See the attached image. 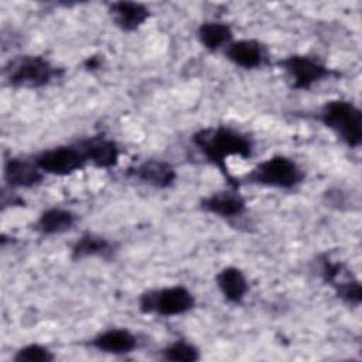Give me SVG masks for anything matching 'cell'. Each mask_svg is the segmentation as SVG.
Wrapping results in <instances>:
<instances>
[{
	"label": "cell",
	"instance_id": "cell-7",
	"mask_svg": "<svg viewBox=\"0 0 362 362\" xmlns=\"http://www.w3.org/2000/svg\"><path fill=\"white\" fill-rule=\"evenodd\" d=\"M31 157L45 175L54 177H68L82 171L88 165L76 141L42 148Z\"/></svg>",
	"mask_w": 362,
	"mask_h": 362
},
{
	"label": "cell",
	"instance_id": "cell-23",
	"mask_svg": "<svg viewBox=\"0 0 362 362\" xmlns=\"http://www.w3.org/2000/svg\"><path fill=\"white\" fill-rule=\"evenodd\" d=\"M83 66L86 71H98L102 66V58L99 55H89L85 61H83Z\"/></svg>",
	"mask_w": 362,
	"mask_h": 362
},
{
	"label": "cell",
	"instance_id": "cell-5",
	"mask_svg": "<svg viewBox=\"0 0 362 362\" xmlns=\"http://www.w3.org/2000/svg\"><path fill=\"white\" fill-rule=\"evenodd\" d=\"M195 305L197 298L194 293L182 284L148 288L140 293L137 298V307L141 314L164 318L185 315L191 313Z\"/></svg>",
	"mask_w": 362,
	"mask_h": 362
},
{
	"label": "cell",
	"instance_id": "cell-6",
	"mask_svg": "<svg viewBox=\"0 0 362 362\" xmlns=\"http://www.w3.org/2000/svg\"><path fill=\"white\" fill-rule=\"evenodd\" d=\"M279 68L284 72L294 90H310L313 86L341 74L329 68L317 57L308 54H290L277 61Z\"/></svg>",
	"mask_w": 362,
	"mask_h": 362
},
{
	"label": "cell",
	"instance_id": "cell-2",
	"mask_svg": "<svg viewBox=\"0 0 362 362\" xmlns=\"http://www.w3.org/2000/svg\"><path fill=\"white\" fill-rule=\"evenodd\" d=\"M65 71L44 55L24 54L7 61L1 75L7 86L14 89H41L61 79Z\"/></svg>",
	"mask_w": 362,
	"mask_h": 362
},
{
	"label": "cell",
	"instance_id": "cell-12",
	"mask_svg": "<svg viewBox=\"0 0 362 362\" xmlns=\"http://www.w3.org/2000/svg\"><path fill=\"white\" fill-rule=\"evenodd\" d=\"M139 337L126 327H110L90 337L86 345L98 352L124 356L133 354L139 348Z\"/></svg>",
	"mask_w": 362,
	"mask_h": 362
},
{
	"label": "cell",
	"instance_id": "cell-14",
	"mask_svg": "<svg viewBox=\"0 0 362 362\" xmlns=\"http://www.w3.org/2000/svg\"><path fill=\"white\" fill-rule=\"evenodd\" d=\"M112 23L123 33H134L151 17L150 8L144 3L119 0L107 4Z\"/></svg>",
	"mask_w": 362,
	"mask_h": 362
},
{
	"label": "cell",
	"instance_id": "cell-10",
	"mask_svg": "<svg viewBox=\"0 0 362 362\" xmlns=\"http://www.w3.org/2000/svg\"><path fill=\"white\" fill-rule=\"evenodd\" d=\"M222 52L232 65L245 71L260 69L270 62L267 45L256 38L233 40Z\"/></svg>",
	"mask_w": 362,
	"mask_h": 362
},
{
	"label": "cell",
	"instance_id": "cell-11",
	"mask_svg": "<svg viewBox=\"0 0 362 362\" xmlns=\"http://www.w3.org/2000/svg\"><path fill=\"white\" fill-rule=\"evenodd\" d=\"M88 164L99 170H112L117 167L120 160L119 143L105 134H93L76 140Z\"/></svg>",
	"mask_w": 362,
	"mask_h": 362
},
{
	"label": "cell",
	"instance_id": "cell-8",
	"mask_svg": "<svg viewBox=\"0 0 362 362\" xmlns=\"http://www.w3.org/2000/svg\"><path fill=\"white\" fill-rule=\"evenodd\" d=\"M126 175L137 182L154 189H167L177 181V168L173 163L163 158H146L127 167Z\"/></svg>",
	"mask_w": 362,
	"mask_h": 362
},
{
	"label": "cell",
	"instance_id": "cell-22",
	"mask_svg": "<svg viewBox=\"0 0 362 362\" xmlns=\"http://www.w3.org/2000/svg\"><path fill=\"white\" fill-rule=\"evenodd\" d=\"M318 274L325 284L332 287L337 281L342 280L349 273L342 262L332 260L328 255H322L318 257Z\"/></svg>",
	"mask_w": 362,
	"mask_h": 362
},
{
	"label": "cell",
	"instance_id": "cell-3",
	"mask_svg": "<svg viewBox=\"0 0 362 362\" xmlns=\"http://www.w3.org/2000/svg\"><path fill=\"white\" fill-rule=\"evenodd\" d=\"M239 185H256L274 189H296L305 181V173L301 165L286 154H273L256 165L247 173L238 177Z\"/></svg>",
	"mask_w": 362,
	"mask_h": 362
},
{
	"label": "cell",
	"instance_id": "cell-4",
	"mask_svg": "<svg viewBox=\"0 0 362 362\" xmlns=\"http://www.w3.org/2000/svg\"><path fill=\"white\" fill-rule=\"evenodd\" d=\"M317 120L348 148L362 144V110L348 99H329L317 112Z\"/></svg>",
	"mask_w": 362,
	"mask_h": 362
},
{
	"label": "cell",
	"instance_id": "cell-20",
	"mask_svg": "<svg viewBox=\"0 0 362 362\" xmlns=\"http://www.w3.org/2000/svg\"><path fill=\"white\" fill-rule=\"evenodd\" d=\"M334 293L337 296V298L344 303L348 307H354L358 308L362 303V287H361V281L354 277L352 274H348L346 277H344L342 280L337 281L334 286Z\"/></svg>",
	"mask_w": 362,
	"mask_h": 362
},
{
	"label": "cell",
	"instance_id": "cell-17",
	"mask_svg": "<svg viewBox=\"0 0 362 362\" xmlns=\"http://www.w3.org/2000/svg\"><path fill=\"white\" fill-rule=\"evenodd\" d=\"M215 284L222 297L233 305L243 304L250 290L245 272L236 266L222 267L215 274Z\"/></svg>",
	"mask_w": 362,
	"mask_h": 362
},
{
	"label": "cell",
	"instance_id": "cell-15",
	"mask_svg": "<svg viewBox=\"0 0 362 362\" xmlns=\"http://www.w3.org/2000/svg\"><path fill=\"white\" fill-rule=\"evenodd\" d=\"M117 252L116 242L110 240L109 238L85 230L79 235V238L71 246V259L74 262H79L89 257H99L105 260H110L115 257Z\"/></svg>",
	"mask_w": 362,
	"mask_h": 362
},
{
	"label": "cell",
	"instance_id": "cell-13",
	"mask_svg": "<svg viewBox=\"0 0 362 362\" xmlns=\"http://www.w3.org/2000/svg\"><path fill=\"white\" fill-rule=\"evenodd\" d=\"M45 174L38 168L33 157L13 156L4 160L3 180L10 189H31L44 181Z\"/></svg>",
	"mask_w": 362,
	"mask_h": 362
},
{
	"label": "cell",
	"instance_id": "cell-18",
	"mask_svg": "<svg viewBox=\"0 0 362 362\" xmlns=\"http://www.w3.org/2000/svg\"><path fill=\"white\" fill-rule=\"evenodd\" d=\"M197 40L209 52L223 51L235 38L232 27L225 21L206 20L197 28Z\"/></svg>",
	"mask_w": 362,
	"mask_h": 362
},
{
	"label": "cell",
	"instance_id": "cell-1",
	"mask_svg": "<svg viewBox=\"0 0 362 362\" xmlns=\"http://www.w3.org/2000/svg\"><path fill=\"white\" fill-rule=\"evenodd\" d=\"M191 143L204 160L219 171L229 188H240L238 177L229 170L228 160L230 157L249 160L253 156L255 141L247 133L228 124H214L194 132Z\"/></svg>",
	"mask_w": 362,
	"mask_h": 362
},
{
	"label": "cell",
	"instance_id": "cell-16",
	"mask_svg": "<svg viewBox=\"0 0 362 362\" xmlns=\"http://www.w3.org/2000/svg\"><path fill=\"white\" fill-rule=\"evenodd\" d=\"M78 223V214L64 206H48L40 212L33 229L42 236L62 235L72 230Z\"/></svg>",
	"mask_w": 362,
	"mask_h": 362
},
{
	"label": "cell",
	"instance_id": "cell-21",
	"mask_svg": "<svg viewBox=\"0 0 362 362\" xmlns=\"http://www.w3.org/2000/svg\"><path fill=\"white\" fill-rule=\"evenodd\" d=\"M57 359L54 351L47 345L38 342H30L14 351L13 362H52Z\"/></svg>",
	"mask_w": 362,
	"mask_h": 362
},
{
	"label": "cell",
	"instance_id": "cell-9",
	"mask_svg": "<svg viewBox=\"0 0 362 362\" xmlns=\"http://www.w3.org/2000/svg\"><path fill=\"white\" fill-rule=\"evenodd\" d=\"M198 206L201 211L223 221L242 218L247 212L246 198L240 194L239 189L229 187L202 197L198 202Z\"/></svg>",
	"mask_w": 362,
	"mask_h": 362
},
{
	"label": "cell",
	"instance_id": "cell-19",
	"mask_svg": "<svg viewBox=\"0 0 362 362\" xmlns=\"http://www.w3.org/2000/svg\"><path fill=\"white\" fill-rule=\"evenodd\" d=\"M158 358L167 362H197L202 358V354L194 342L175 339L158 351Z\"/></svg>",
	"mask_w": 362,
	"mask_h": 362
}]
</instances>
